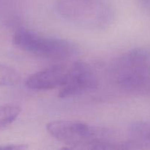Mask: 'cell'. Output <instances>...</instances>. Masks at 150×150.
<instances>
[{
	"mask_svg": "<svg viewBox=\"0 0 150 150\" xmlns=\"http://www.w3.org/2000/svg\"><path fill=\"white\" fill-rule=\"evenodd\" d=\"M111 76L123 90H142L150 79V50L136 48L117 57L111 65Z\"/></svg>",
	"mask_w": 150,
	"mask_h": 150,
	"instance_id": "3957f363",
	"label": "cell"
},
{
	"mask_svg": "<svg viewBox=\"0 0 150 150\" xmlns=\"http://www.w3.org/2000/svg\"><path fill=\"white\" fill-rule=\"evenodd\" d=\"M0 149H27V146L23 144H7L4 145V146H0Z\"/></svg>",
	"mask_w": 150,
	"mask_h": 150,
	"instance_id": "9c48e42d",
	"label": "cell"
},
{
	"mask_svg": "<svg viewBox=\"0 0 150 150\" xmlns=\"http://www.w3.org/2000/svg\"><path fill=\"white\" fill-rule=\"evenodd\" d=\"M21 76L17 70L0 63V86H10L18 84Z\"/></svg>",
	"mask_w": 150,
	"mask_h": 150,
	"instance_id": "ba28073f",
	"label": "cell"
},
{
	"mask_svg": "<svg viewBox=\"0 0 150 150\" xmlns=\"http://www.w3.org/2000/svg\"><path fill=\"white\" fill-rule=\"evenodd\" d=\"M69 67L63 65H53L29 76L26 86L32 90H49L62 88L67 80Z\"/></svg>",
	"mask_w": 150,
	"mask_h": 150,
	"instance_id": "8992f818",
	"label": "cell"
},
{
	"mask_svg": "<svg viewBox=\"0 0 150 150\" xmlns=\"http://www.w3.org/2000/svg\"><path fill=\"white\" fill-rule=\"evenodd\" d=\"M99 85L98 79L92 67L83 61H76L69 67V74L65 84L60 88L59 97L73 98L92 92Z\"/></svg>",
	"mask_w": 150,
	"mask_h": 150,
	"instance_id": "5b68a950",
	"label": "cell"
},
{
	"mask_svg": "<svg viewBox=\"0 0 150 150\" xmlns=\"http://www.w3.org/2000/svg\"><path fill=\"white\" fill-rule=\"evenodd\" d=\"M13 42L21 51L48 59H66L76 51L75 45L68 40L44 36L26 28L15 32Z\"/></svg>",
	"mask_w": 150,
	"mask_h": 150,
	"instance_id": "277c9868",
	"label": "cell"
},
{
	"mask_svg": "<svg viewBox=\"0 0 150 150\" xmlns=\"http://www.w3.org/2000/svg\"><path fill=\"white\" fill-rule=\"evenodd\" d=\"M57 10L63 18L86 30H103L114 17L105 0H58Z\"/></svg>",
	"mask_w": 150,
	"mask_h": 150,
	"instance_id": "6da1fadb",
	"label": "cell"
},
{
	"mask_svg": "<svg viewBox=\"0 0 150 150\" xmlns=\"http://www.w3.org/2000/svg\"><path fill=\"white\" fill-rule=\"evenodd\" d=\"M46 129L59 142L75 149H100L104 144L114 141L113 133L108 129L79 121L50 122Z\"/></svg>",
	"mask_w": 150,
	"mask_h": 150,
	"instance_id": "7a4b0ae2",
	"label": "cell"
},
{
	"mask_svg": "<svg viewBox=\"0 0 150 150\" xmlns=\"http://www.w3.org/2000/svg\"><path fill=\"white\" fill-rule=\"evenodd\" d=\"M21 108L13 103L0 105V129L7 127L16 121L21 114Z\"/></svg>",
	"mask_w": 150,
	"mask_h": 150,
	"instance_id": "52a82bcc",
	"label": "cell"
}]
</instances>
